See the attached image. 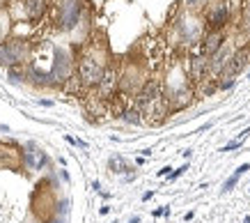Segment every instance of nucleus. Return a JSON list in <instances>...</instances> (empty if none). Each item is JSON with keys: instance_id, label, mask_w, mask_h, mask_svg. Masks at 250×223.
I'll return each instance as SVG.
<instances>
[{"instance_id": "1", "label": "nucleus", "mask_w": 250, "mask_h": 223, "mask_svg": "<svg viewBox=\"0 0 250 223\" xmlns=\"http://www.w3.org/2000/svg\"><path fill=\"white\" fill-rule=\"evenodd\" d=\"M28 51H30V46L23 39H12L7 44H0V65L14 67V65H19L28 55Z\"/></svg>"}, {"instance_id": "2", "label": "nucleus", "mask_w": 250, "mask_h": 223, "mask_svg": "<svg viewBox=\"0 0 250 223\" xmlns=\"http://www.w3.org/2000/svg\"><path fill=\"white\" fill-rule=\"evenodd\" d=\"M69 71H71V62H69L67 51H62V48H53V65H51V71L44 76V83L46 85L62 83V81L69 76Z\"/></svg>"}, {"instance_id": "3", "label": "nucleus", "mask_w": 250, "mask_h": 223, "mask_svg": "<svg viewBox=\"0 0 250 223\" xmlns=\"http://www.w3.org/2000/svg\"><path fill=\"white\" fill-rule=\"evenodd\" d=\"M78 19H81V2L78 0H62L60 7H58V23L62 30L76 28Z\"/></svg>"}, {"instance_id": "4", "label": "nucleus", "mask_w": 250, "mask_h": 223, "mask_svg": "<svg viewBox=\"0 0 250 223\" xmlns=\"http://www.w3.org/2000/svg\"><path fill=\"white\" fill-rule=\"evenodd\" d=\"M78 71H81V78H83L85 83H90V85H101L104 76H106V71H104V67H101V62L94 60V58H90V55L81 60Z\"/></svg>"}, {"instance_id": "5", "label": "nucleus", "mask_w": 250, "mask_h": 223, "mask_svg": "<svg viewBox=\"0 0 250 223\" xmlns=\"http://www.w3.org/2000/svg\"><path fill=\"white\" fill-rule=\"evenodd\" d=\"M248 62H250V48H239V51L229 58L228 67H225V78H232L234 74H239Z\"/></svg>"}, {"instance_id": "6", "label": "nucleus", "mask_w": 250, "mask_h": 223, "mask_svg": "<svg viewBox=\"0 0 250 223\" xmlns=\"http://www.w3.org/2000/svg\"><path fill=\"white\" fill-rule=\"evenodd\" d=\"M161 99V85L149 81V83H145V88L140 90L138 94V101H140V106H152L154 101Z\"/></svg>"}, {"instance_id": "7", "label": "nucleus", "mask_w": 250, "mask_h": 223, "mask_svg": "<svg viewBox=\"0 0 250 223\" xmlns=\"http://www.w3.org/2000/svg\"><path fill=\"white\" fill-rule=\"evenodd\" d=\"M223 48V32L220 30H213L209 32L202 42V55H216Z\"/></svg>"}, {"instance_id": "8", "label": "nucleus", "mask_w": 250, "mask_h": 223, "mask_svg": "<svg viewBox=\"0 0 250 223\" xmlns=\"http://www.w3.org/2000/svg\"><path fill=\"white\" fill-rule=\"evenodd\" d=\"M23 7L30 21H39L46 12V0H23Z\"/></svg>"}, {"instance_id": "9", "label": "nucleus", "mask_w": 250, "mask_h": 223, "mask_svg": "<svg viewBox=\"0 0 250 223\" xmlns=\"http://www.w3.org/2000/svg\"><path fill=\"white\" fill-rule=\"evenodd\" d=\"M228 16H229V9H228V5L223 2V5H218V7L209 14V25H211L213 30H220V28L225 25V21H228Z\"/></svg>"}, {"instance_id": "10", "label": "nucleus", "mask_w": 250, "mask_h": 223, "mask_svg": "<svg viewBox=\"0 0 250 223\" xmlns=\"http://www.w3.org/2000/svg\"><path fill=\"white\" fill-rule=\"evenodd\" d=\"M207 69H209L207 55H195V58H190V76L193 78H202Z\"/></svg>"}, {"instance_id": "11", "label": "nucleus", "mask_w": 250, "mask_h": 223, "mask_svg": "<svg viewBox=\"0 0 250 223\" xmlns=\"http://www.w3.org/2000/svg\"><path fill=\"white\" fill-rule=\"evenodd\" d=\"M228 51H225V48H220L218 53L213 55V60H211V69L213 71H220V69H225V67H228Z\"/></svg>"}, {"instance_id": "12", "label": "nucleus", "mask_w": 250, "mask_h": 223, "mask_svg": "<svg viewBox=\"0 0 250 223\" xmlns=\"http://www.w3.org/2000/svg\"><path fill=\"white\" fill-rule=\"evenodd\" d=\"M108 163H110V168H113L115 173H126V170H129V168H126V163L122 161V156H113Z\"/></svg>"}, {"instance_id": "13", "label": "nucleus", "mask_w": 250, "mask_h": 223, "mask_svg": "<svg viewBox=\"0 0 250 223\" xmlns=\"http://www.w3.org/2000/svg\"><path fill=\"white\" fill-rule=\"evenodd\" d=\"M124 120L131 124H140V113H138V111H126V113H124Z\"/></svg>"}, {"instance_id": "14", "label": "nucleus", "mask_w": 250, "mask_h": 223, "mask_svg": "<svg viewBox=\"0 0 250 223\" xmlns=\"http://www.w3.org/2000/svg\"><path fill=\"white\" fill-rule=\"evenodd\" d=\"M113 85H115V74H110V71H108L106 76H104V81H101V88H104V90H110Z\"/></svg>"}, {"instance_id": "15", "label": "nucleus", "mask_w": 250, "mask_h": 223, "mask_svg": "<svg viewBox=\"0 0 250 223\" xmlns=\"http://www.w3.org/2000/svg\"><path fill=\"white\" fill-rule=\"evenodd\" d=\"M239 177H241V175H239V173H236V170H234V175H232V177H229V179H228V182L223 184V191H229V189H234V184H236V182H239Z\"/></svg>"}, {"instance_id": "16", "label": "nucleus", "mask_w": 250, "mask_h": 223, "mask_svg": "<svg viewBox=\"0 0 250 223\" xmlns=\"http://www.w3.org/2000/svg\"><path fill=\"white\" fill-rule=\"evenodd\" d=\"M9 81H12V83H19V81H23V71L19 74V69H16V67H12V69H9Z\"/></svg>"}, {"instance_id": "17", "label": "nucleus", "mask_w": 250, "mask_h": 223, "mask_svg": "<svg viewBox=\"0 0 250 223\" xmlns=\"http://www.w3.org/2000/svg\"><path fill=\"white\" fill-rule=\"evenodd\" d=\"M184 170H188V166H182V168H179V170H174V173H170V179H177V177L182 175Z\"/></svg>"}, {"instance_id": "18", "label": "nucleus", "mask_w": 250, "mask_h": 223, "mask_svg": "<svg viewBox=\"0 0 250 223\" xmlns=\"http://www.w3.org/2000/svg\"><path fill=\"white\" fill-rule=\"evenodd\" d=\"M239 145H241V143H239V140H234V143H229V145H225V147H223L220 152H228V150H234V147H239Z\"/></svg>"}, {"instance_id": "19", "label": "nucleus", "mask_w": 250, "mask_h": 223, "mask_svg": "<svg viewBox=\"0 0 250 223\" xmlns=\"http://www.w3.org/2000/svg\"><path fill=\"white\" fill-rule=\"evenodd\" d=\"M129 223H140V216H133V219H131Z\"/></svg>"}, {"instance_id": "20", "label": "nucleus", "mask_w": 250, "mask_h": 223, "mask_svg": "<svg viewBox=\"0 0 250 223\" xmlns=\"http://www.w3.org/2000/svg\"><path fill=\"white\" fill-rule=\"evenodd\" d=\"M186 2H188V5H195V2H197V0H186Z\"/></svg>"}, {"instance_id": "21", "label": "nucleus", "mask_w": 250, "mask_h": 223, "mask_svg": "<svg viewBox=\"0 0 250 223\" xmlns=\"http://www.w3.org/2000/svg\"><path fill=\"white\" fill-rule=\"evenodd\" d=\"M0 44H2V42H0Z\"/></svg>"}]
</instances>
